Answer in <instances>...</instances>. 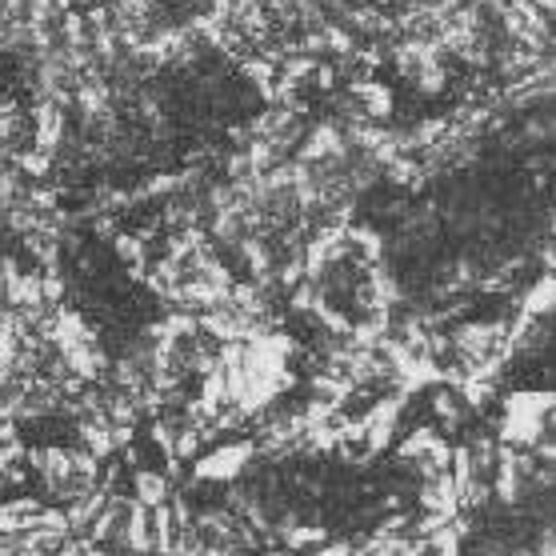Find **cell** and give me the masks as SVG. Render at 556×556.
Segmentation results:
<instances>
[{
	"instance_id": "1",
	"label": "cell",
	"mask_w": 556,
	"mask_h": 556,
	"mask_svg": "<svg viewBox=\"0 0 556 556\" xmlns=\"http://www.w3.org/2000/svg\"><path fill=\"white\" fill-rule=\"evenodd\" d=\"M261 460V444L253 437H244V441H225V444H213L208 453L192 465V477L189 481H201V484H232L241 481L244 472Z\"/></svg>"
},
{
	"instance_id": "3",
	"label": "cell",
	"mask_w": 556,
	"mask_h": 556,
	"mask_svg": "<svg viewBox=\"0 0 556 556\" xmlns=\"http://www.w3.org/2000/svg\"><path fill=\"white\" fill-rule=\"evenodd\" d=\"M325 544H329V529H325V525H304V520L280 536V548H285V553H316V548H325Z\"/></svg>"
},
{
	"instance_id": "2",
	"label": "cell",
	"mask_w": 556,
	"mask_h": 556,
	"mask_svg": "<svg viewBox=\"0 0 556 556\" xmlns=\"http://www.w3.org/2000/svg\"><path fill=\"white\" fill-rule=\"evenodd\" d=\"M132 496H137V505L144 508H161L173 501V477L161 472V468H137L132 472Z\"/></svg>"
}]
</instances>
